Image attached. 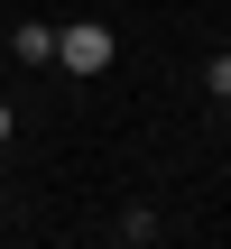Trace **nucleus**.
Listing matches in <instances>:
<instances>
[{"instance_id":"nucleus-1","label":"nucleus","mask_w":231,"mask_h":249,"mask_svg":"<svg viewBox=\"0 0 231 249\" xmlns=\"http://www.w3.org/2000/svg\"><path fill=\"white\" fill-rule=\"evenodd\" d=\"M111 55H120L111 28H93V18H83V28H56V65H65V74H102Z\"/></svg>"},{"instance_id":"nucleus-2","label":"nucleus","mask_w":231,"mask_h":249,"mask_svg":"<svg viewBox=\"0 0 231 249\" xmlns=\"http://www.w3.org/2000/svg\"><path fill=\"white\" fill-rule=\"evenodd\" d=\"M19 55H28V65H56V28L28 18V28H19Z\"/></svg>"},{"instance_id":"nucleus-3","label":"nucleus","mask_w":231,"mask_h":249,"mask_svg":"<svg viewBox=\"0 0 231 249\" xmlns=\"http://www.w3.org/2000/svg\"><path fill=\"white\" fill-rule=\"evenodd\" d=\"M204 83H213V102H231V55H213V65H204Z\"/></svg>"},{"instance_id":"nucleus-4","label":"nucleus","mask_w":231,"mask_h":249,"mask_svg":"<svg viewBox=\"0 0 231 249\" xmlns=\"http://www.w3.org/2000/svg\"><path fill=\"white\" fill-rule=\"evenodd\" d=\"M0 148H9V102H0Z\"/></svg>"}]
</instances>
